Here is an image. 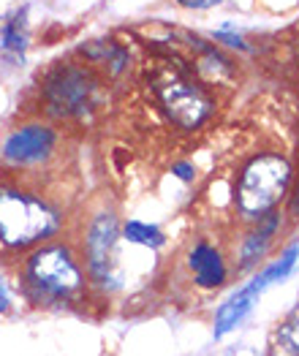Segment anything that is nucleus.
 <instances>
[{"mask_svg":"<svg viewBox=\"0 0 299 356\" xmlns=\"http://www.w3.org/2000/svg\"><path fill=\"white\" fill-rule=\"evenodd\" d=\"M14 310V299L8 294V286H6V280L0 277V316H8Z\"/></svg>","mask_w":299,"mask_h":356,"instance_id":"2eb2a0df","label":"nucleus"},{"mask_svg":"<svg viewBox=\"0 0 299 356\" xmlns=\"http://www.w3.org/2000/svg\"><path fill=\"white\" fill-rule=\"evenodd\" d=\"M172 175L179 177L182 182H191V179L196 177V169H193L191 163H185V161H182V163H175V166H172Z\"/></svg>","mask_w":299,"mask_h":356,"instance_id":"dca6fc26","label":"nucleus"},{"mask_svg":"<svg viewBox=\"0 0 299 356\" xmlns=\"http://www.w3.org/2000/svg\"><path fill=\"white\" fill-rule=\"evenodd\" d=\"M150 88L166 120H172L182 131H196L215 115V98L182 63L169 60L158 65L150 76Z\"/></svg>","mask_w":299,"mask_h":356,"instance_id":"20e7f679","label":"nucleus"},{"mask_svg":"<svg viewBox=\"0 0 299 356\" xmlns=\"http://www.w3.org/2000/svg\"><path fill=\"white\" fill-rule=\"evenodd\" d=\"M82 55H88L90 63H98L104 65V71L109 76H120L125 68H128V52L118 47L115 41H106V38H98V41H90L82 47Z\"/></svg>","mask_w":299,"mask_h":356,"instance_id":"9b49d317","label":"nucleus"},{"mask_svg":"<svg viewBox=\"0 0 299 356\" xmlns=\"http://www.w3.org/2000/svg\"><path fill=\"white\" fill-rule=\"evenodd\" d=\"M41 104L55 120H85L101 104V82L85 65L60 63L41 82Z\"/></svg>","mask_w":299,"mask_h":356,"instance_id":"39448f33","label":"nucleus"},{"mask_svg":"<svg viewBox=\"0 0 299 356\" xmlns=\"http://www.w3.org/2000/svg\"><path fill=\"white\" fill-rule=\"evenodd\" d=\"M291 212H294V215H299V188L294 191V196H291Z\"/></svg>","mask_w":299,"mask_h":356,"instance_id":"a211bd4d","label":"nucleus"},{"mask_svg":"<svg viewBox=\"0 0 299 356\" xmlns=\"http://www.w3.org/2000/svg\"><path fill=\"white\" fill-rule=\"evenodd\" d=\"M120 237H122V226H120V218L115 209H101L85 229L82 261H85L95 297H109V294H118L122 289V277H120L118 269Z\"/></svg>","mask_w":299,"mask_h":356,"instance_id":"423d86ee","label":"nucleus"},{"mask_svg":"<svg viewBox=\"0 0 299 356\" xmlns=\"http://www.w3.org/2000/svg\"><path fill=\"white\" fill-rule=\"evenodd\" d=\"M63 209L44 193L19 182H0V253L19 259L38 245L58 239Z\"/></svg>","mask_w":299,"mask_h":356,"instance_id":"f03ea898","label":"nucleus"},{"mask_svg":"<svg viewBox=\"0 0 299 356\" xmlns=\"http://www.w3.org/2000/svg\"><path fill=\"white\" fill-rule=\"evenodd\" d=\"M55 149H58V131L47 122H28L6 136L0 161L14 172H35L52 161Z\"/></svg>","mask_w":299,"mask_h":356,"instance_id":"0eeeda50","label":"nucleus"},{"mask_svg":"<svg viewBox=\"0 0 299 356\" xmlns=\"http://www.w3.org/2000/svg\"><path fill=\"white\" fill-rule=\"evenodd\" d=\"M277 229H280V215L272 212V215L261 218V220L248 232V237H245L242 248H239V269H250L264 253H267L269 242H272Z\"/></svg>","mask_w":299,"mask_h":356,"instance_id":"9d476101","label":"nucleus"},{"mask_svg":"<svg viewBox=\"0 0 299 356\" xmlns=\"http://www.w3.org/2000/svg\"><path fill=\"white\" fill-rule=\"evenodd\" d=\"M122 239L131 245H139L145 250H161L166 245V234L155 223H142V220H128L122 223Z\"/></svg>","mask_w":299,"mask_h":356,"instance_id":"ddd939ff","label":"nucleus"},{"mask_svg":"<svg viewBox=\"0 0 299 356\" xmlns=\"http://www.w3.org/2000/svg\"><path fill=\"white\" fill-rule=\"evenodd\" d=\"M188 272H191L193 283L204 291H218L229 280V264H226L220 248L207 239H199L188 250Z\"/></svg>","mask_w":299,"mask_h":356,"instance_id":"6e6552de","label":"nucleus"},{"mask_svg":"<svg viewBox=\"0 0 299 356\" xmlns=\"http://www.w3.org/2000/svg\"><path fill=\"white\" fill-rule=\"evenodd\" d=\"M212 38H215V41H220V44H226V47H232V49H239V52H245V49H248V44H245L239 35L234 38L232 33H215Z\"/></svg>","mask_w":299,"mask_h":356,"instance_id":"4468645a","label":"nucleus"},{"mask_svg":"<svg viewBox=\"0 0 299 356\" xmlns=\"http://www.w3.org/2000/svg\"><path fill=\"white\" fill-rule=\"evenodd\" d=\"M291 191V163L277 152L253 155L237 175L234 207L245 220H261L275 212V207Z\"/></svg>","mask_w":299,"mask_h":356,"instance_id":"7ed1b4c3","label":"nucleus"},{"mask_svg":"<svg viewBox=\"0 0 299 356\" xmlns=\"http://www.w3.org/2000/svg\"><path fill=\"white\" fill-rule=\"evenodd\" d=\"M28 8H17L0 19V58L11 65H22L28 52Z\"/></svg>","mask_w":299,"mask_h":356,"instance_id":"1a4fd4ad","label":"nucleus"},{"mask_svg":"<svg viewBox=\"0 0 299 356\" xmlns=\"http://www.w3.org/2000/svg\"><path fill=\"white\" fill-rule=\"evenodd\" d=\"M267 356H299V302L294 310L275 327L269 337V354Z\"/></svg>","mask_w":299,"mask_h":356,"instance_id":"f8f14e48","label":"nucleus"},{"mask_svg":"<svg viewBox=\"0 0 299 356\" xmlns=\"http://www.w3.org/2000/svg\"><path fill=\"white\" fill-rule=\"evenodd\" d=\"M177 3L185 6V8H212V6H218L223 0H177Z\"/></svg>","mask_w":299,"mask_h":356,"instance_id":"f3484780","label":"nucleus"},{"mask_svg":"<svg viewBox=\"0 0 299 356\" xmlns=\"http://www.w3.org/2000/svg\"><path fill=\"white\" fill-rule=\"evenodd\" d=\"M19 297L35 310H79L92 294L82 256L68 245L52 239L38 245L11 264Z\"/></svg>","mask_w":299,"mask_h":356,"instance_id":"f257e3e1","label":"nucleus"}]
</instances>
